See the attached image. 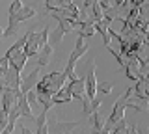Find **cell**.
<instances>
[{"label": "cell", "instance_id": "17", "mask_svg": "<svg viewBox=\"0 0 149 134\" xmlns=\"http://www.w3.org/2000/svg\"><path fill=\"white\" fill-rule=\"evenodd\" d=\"M34 123H36V128L47 125V112H41L39 115H36V117H34Z\"/></svg>", "mask_w": 149, "mask_h": 134}, {"label": "cell", "instance_id": "11", "mask_svg": "<svg viewBox=\"0 0 149 134\" xmlns=\"http://www.w3.org/2000/svg\"><path fill=\"white\" fill-rule=\"evenodd\" d=\"M91 121H93V132H99L102 128V125H104V119H102V112L99 110V112H93L91 115Z\"/></svg>", "mask_w": 149, "mask_h": 134}, {"label": "cell", "instance_id": "5", "mask_svg": "<svg viewBox=\"0 0 149 134\" xmlns=\"http://www.w3.org/2000/svg\"><path fill=\"white\" fill-rule=\"evenodd\" d=\"M65 91H67L69 95L73 97V99L77 101H82L84 97H86V90H84V78H77V80L69 82L67 86H63Z\"/></svg>", "mask_w": 149, "mask_h": 134}, {"label": "cell", "instance_id": "21", "mask_svg": "<svg viewBox=\"0 0 149 134\" xmlns=\"http://www.w3.org/2000/svg\"><path fill=\"white\" fill-rule=\"evenodd\" d=\"M6 123H8V112H4L2 108H0V128L4 131V127H6Z\"/></svg>", "mask_w": 149, "mask_h": 134}, {"label": "cell", "instance_id": "14", "mask_svg": "<svg viewBox=\"0 0 149 134\" xmlns=\"http://www.w3.org/2000/svg\"><path fill=\"white\" fill-rule=\"evenodd\" d=\"M97 91H101L102 95H110L114 91V84L112 82H101V84H97Z\"/></svg>", "mask_w": 149, "mask_h": 134}, {"label": "cell", "instance_id": "22", "mask_svg": "<svg viewBox=\"0 0 149 134\" xmlns=\"http://www.w3.org/2000/svg\"><path fill=\"white\" fill-rule=\"evenodd\" d=\"M8 69H9V62H8V58H6V56H2V58H0V71L6 73Z\"/></svg>", "mask_w": 149, "mask_h": 134}, {"label": "cell", "instance_id": "1", "mask_svg": "<svg viewBox=\"0 0 149 134\" xmlns=\"http://www.w3.org/2000/svg\"><path fill=\"white\" fill-rule=\"evenodd\" d=\"M90 69H88V75H86V78H84V90H86V97L88 99H93V97H97V76H95V63H90L88 65Z\"/></svg>", "mask_w": 149, "mask_h": 134}, {"label": "cell", "instance_id": "12", "mask_svg": "<svg viewBox=\"0 0 149 134\" xmlns=\"http://www.w3.org/2000/svg\"><path fill=\"white\" fill-rule=\"evenodd\" d=\"M17 32H19V22L9 17V24H8V28L4 30V37H15Z\"/></svg>", "mask_w": 149, "mask_h": 134}, {"label": "cell", "instance_id": "6", "mask_svg": "<svg viewBox=\"0 0 149 134\" xmlns=\"http://www.w3.org/2000/svg\"><path fill=\"white\" fill-rule=\"evenodd\" d=\"M19 95H21V91H13V90H4L2 91V97H0V99H2V110L4 112H9V110L17 104Z\"/></svg>", "mask_w": 149, "mask_h": 134}, {"label": "cell", "instance_id": "9", "mask_svg": "<svg viewBox=\"0 0 149 134\" xmlns=\"http://www.w3.org/2000/svg\"><path fill=\"white\" fill-rule=\"evenodd\" d=\"M50 101H52V104H65V103H71L73 97L65 91V87H62V90H58L52 97H50Z\"/></svg>", "mask_w": 149, "mask_h": 134}, {"label": "cell", "instance_id": "4", "mask_svg": "<svg viewBox=\"0 0 149 134\" xmlns=\"http://www.w3.org/2000/svg\"><path fill=\"white\" fill-rule=\"evenodd\" d=\"M21 73L15 71L13 67H9L6 73H4V82H6V90H13V91H21L19 87H21Z\"/></svg>", "mask_w": 149, "mask_h": 134}, {"label": "cell", "instance_id": "15", "mask_svg": "<svg viewBox=\"0 0 149 134\" xmlns=\"http://www.w3.org/2000/svg\"><path fill=\"white\" fill-rule=\"evenodd\" d=\"M22 6H24V4H22V0H13V2H11V6H9V10H8L9 17L17 15V13L22 10Z\"/></svg>", "mask_w": 149, "mask_h": 134}, {"label": "cell", "instance_id": "18", "mask_svg": "<svg viewBox=\"0 0 149 134\" xmlns=\"http://www.w3.org/2000/svg\"><path fill=\"white\" fill-rule=\"evenodd\" d=\"M101 104H102V99H99V97H93V99L90 101L91 114H93V112H99V110H101Z\"/></svg>", "mask_w": 149, "mask_h": 134}, {"label": "cell", "instance_id": "23", "mask_svg": "<svg viewBox=\"0 0 149 134\" xmlns=\"http://www.w3.org/2000/svg\"><path fill=\"white\" fill-rule=\"evenodd\" d=\"M43 2H45V10H47V11H49L50 8H54L56 4H58V2H56V0H43Z\"/></svg>", "mask_w": 149, "mask_h": 134}, {"label": "cell", "instance_id": "13", "mask_svg": "<svg viewBox=\"0 0 149 134\" xmlns=\"http://www.w3.org/2000/svg\"><path fill=\"white\" fill-rule=\"evenodd\" d=\"M63 32L62 30H60V28H56L54 32H49V41H50V43L49 45H52V47H54V45H58V43H62V39H63Z\"/></svg>", "mask_w": 149, "mask_h": 134}, {"label": "cell", "instance_id": "29", "mask_svg": "<svg viewBox=\"0 0 149 134\" xmlns=\"http://www.w3.org/2000/svg\"><path fill=\"white\" fill-rule=\"evenodd\" d=\"M65 134H73V132H65Z\"/></svg>", "mask_w": 149, "mask_h": 134}, {"label": "cell", "instance_id": "3", "mask_svg": "<svg viewBox=\"0 0 149 134\" xmlns=\"http://www.w3.org/2000/svg\"><path fill=\"white\" fill-rule=\"evenodd\" d=\"M82 121H54L49 127V134H65V132H73V128H77Z\"/></svg>", "mask_w": 149, "mask_h": 134}, {"label": "cell", "instance_id": "16", "mask_svg": "<svg viewBox=\"0 0 149 134\" xmlns=\"http://www.w3.org/2000/svg\"><path fill=\"white\" fill-rule=\"evenodd\" d=\"M74 49H77V50H82V49L90 50V43H88L82 35H78V37H77V43H74Z\"/></svg>", "mask_w": 149, "mask_h": 134}, {"label": "cell", "instance_id": "26", "mask_svg": "<svg viewBox=\"0 0 149 134\" xmlns=\"http://www.w3.org/2000/svg\"><path fill=\"white\" fill-rule=\"evenodd\" d=\"M69 4H73V0H60V2H58V6H60V8H67Z\"/></svg>", "mask_w": 149, "mask_h": 134}, {"label": "cell", "instance_id": "27", "mask_svg": "<svg viewBox=\"0 0 149 134\" xmlns=\"http://www.w3.org/2000/svg\"><path fill=\"white\" fill-rule=\"evenodd\" d=\"M21 132H22V134H34V132L30 131V128L26 127V125H21Z\"/></svg>", "mask_w": 149, "mask_h": 134}, {"label": "cell", "instance_id": "20", "mask_svg": "<svg viewBox=\"0 0 149 134\" xmlns=\"http://www.w3.org/2000/svg\"><path fill=\"white\" fill-rule=\"evenodd\" d=\"M82 106H84V115H86V117H90L91 115V106H90V99H88V97H84L82 99Z\"/></svg>", "mask_w": 149, "mask_h": 134}, {"label": "cell", "instance_id": "2", "mask_svg": "<svg viewBox=\"0 0 149 134\" xmlns=\"http://www.w3.org/2000/svg\"><path fill=\"white\" fill-rule=\"evenodd\" d=\"M39 80H41V67H36L34 71L30 73V75L22 76V80H21V87H19V90H21V93H26V91L34 90Z\"/></svg>", "mask_w": 149, "mask_h": 134}, {"label": "cell", "instance_id": "7", "mask_svg": "<svg viewBox=\"0 0 149 134\" xmlns=\"http://www.w3.org/2000/svg\"><path fill=\"white\" fill-rule=\"evenodd\" d=\"M54 56V47L52 45H43V47L39 49V52H37V65L39 67H45V65H49L50 63V60H52Z\"/></svg>", "mask_w": 149, "mask_h": 134}, {"label": "cell", "instance_id": "24", "mask_svg": "<svg viewBox=\"0 0 149 134\" xmlns=\"http://www.w3.org/2000/svg\"><path fill=\"white\" fill-rule=\"evenodd\" d=\"M36 134H49V127H47V125H43V127L36 128Z\"/></svg>", "mask_w": 149, "mask_h": 134}, {"label": "cell", "instance_id": "8", "mask_svg": "<svg viewBox=\"0 0 149 134\" xmlns=\"http://www.w3.org/2000/svg\"><path fill=\"white\" fill-rule=\"evenodd\" d=\"M37 15V11H36V8L34 6H30V8H26V6H22V10L17 13V15H13L11 19H15L17 22H24L28 19H32V17H36Z\"/></svg>", "mask_w": 149, "mask_h": 134}, {"label": "cell", "instance_id": "19", "mask_svg": "<svg viewBox=\"0 0 149 134\" xmlns=\"http://www.w3.org/2000/svg\"><path fill=\"white\" fill-rule=\"evenodd\" d=\"M22 95H24L26 97V101H28V104H36L37 103V95H36V91L34 90H30V91H26V93H22Z\"/></svg>", "mask_w": 149, "mask_h": 134}, {"label": "cell", "instance_id": "10", "mask_svg": "<svg viewBox=\"0 0 149 134\" xmlns=\"http://www.w3.org/2000/svg\"><path fill=\"white\" fill-rule=\"evenodd\" d=\"M93 28H95V32H99V34L102 35V43H104V47H110L112 37H110V34H108V28L102 26L101 22H95V21H93Z\"/></svg>", "mask_w": 149, "mask_h": 134}, {"label": "cell", "instance_id": "25", "mask_svg": "<svg viewBox=\"0 0 149 134\" xmlns=\"http://www.w3.org/2000/svg\"><path fill=\"white\" fill-rule=\"evenodd\" d=\"M136 132H138L136 125H130V127H127V132H125V134H136Z\"/></svg>", "mask_w": 149, "mask_h": 134}, {"label": "cell", "instance_id": "28", "mask_svg": "<svg viewBox=\"0 0 149 134\" xmlns=\"http://www.w3.org/2000/svg\"><path fill=\"white\" fill-rule=\"evenodd\" d=\"M0 37H4V28L0 26Z\"/></svg>", "mask_w": 149, "mask_h": 134}]
</instances>
